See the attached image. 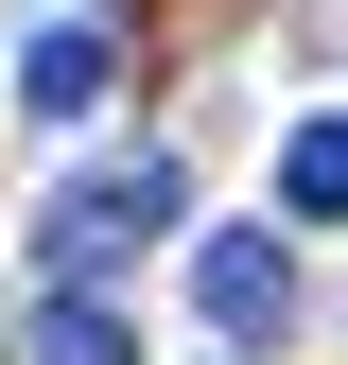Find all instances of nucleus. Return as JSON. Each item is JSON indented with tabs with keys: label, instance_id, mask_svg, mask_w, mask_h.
Here are the masks:
<instances>
[{
	"label": "nucleus",
	"instance_id": "1",
	"mask_svg": "<svg viewBox=\"0 0 348 365\" xmlns=\"http://www.w3.org/2000/svg\"><path fill=\"white\" fill-rule=\"evenodd\" d=\"M174 209H192V192H174V157H105V174H70V192L35 209V244H53V279L87 296V279H105L122 244H157Z\"/></svg>",
	"mask_w": 348,
	"mask_h": 365
},
{
	"label": "nucleus",
	"instance_id": "2",
	"mask_svg": "<svg viewBox=\"0 0 348 365\" xmlns=\"http://www.w3.org/2000/svg\"><path fill=\"white\" fill-rule=\"evenodd\" d=\"M192 296H209V331H227V348H261V331L296 313V244H261V226H209V244H192Z\"/></svg>",
	"mask_w": 348,
	"mask_h": 365
},
{
	"label": "nucleus",
	"instance_id": "3",
	"mask_svg": "<svg viewBox=\"0 0 348 365\" xmlns=\"http://www.w3.org/2000/svg\"><path fill=\"white\" fill-rule=\"evenodd\" d=\"M105 70H122L105 18H53V35L18 53V105H35V122H87V105H105Z\"/></svg>",
	"mask_w": 348,
	"mask_h": 365
},
{
	"label": "nucleus",
	"instance_id": "4",
	"mask_svg": "<svg viewBox=\"0 0 348 365\" xmlns=\"http://www.w3.org/2000/svg\"><path fill=\"white\" fill-rule=\"evenodd\" d=\"M279 192H296V226H348V122H296V140H279Z\"/></svg>",
	"mask_w": 348,
	"mask_h": 365
},
{
	"label": "nucleus",
	"instance_id": "5",
	"mask_svg": "<svg viewBox=\"0 0 348 365\" xmlns=\"http://www.w3.org/2000/svg\"><path fill=\"white\" fill-rule=\"evenodd\" d=\"M35 365H140V331H122L105 296H53L35 313Z\"/></svg>",
	"mask_w": 348,
	"mask_h": 365
}]
</instances>
